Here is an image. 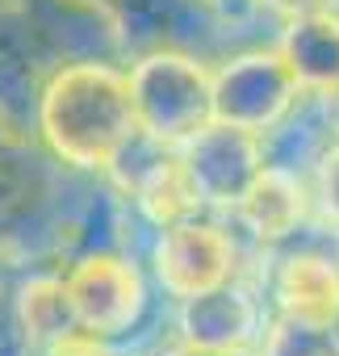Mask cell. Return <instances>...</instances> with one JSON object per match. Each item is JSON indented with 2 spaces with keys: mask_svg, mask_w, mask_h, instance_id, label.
<instances>
[{
  "mask_svg": "<svg viewBox=\"0 0 339 356\" xmlns=\"http://www.w3.org/2000/svg\"><path fill=\"white\" fill-rule=\"evenodd\" d=\"M34 122L42 147L59 163L80 172H113V163L138 134L126 72L105 59L59 63L38 92Z\"/></svg>",
  "mask_w": 339,
  "mask_h": 356,
  "instance_id": "obj_1",
  "label": "cell"
},
{
  "mask_svg": "<svg viewBox=\"0 0 339 356\" xmlns=\"http://www.w3.org/2000/svg\"><path fill=\"white\" fill-rule=\"evenodd\" d=\"M130 113L138 138L155 147H185L201 126L214 122L210 105V67L185 51L159 47L130 63L126 72Z\"/></svg>",
  "mask_w": 339,
  "mask_h": 356,
  "instance_id": "obj_2",
  "label": "cell"
},
{
  "mask_svg": "<svg viewBox=\"0 0 339 356\" xmlns=\"http://www.w3.org/2000/svg\"><path fill=\"white\" fill-rule=\"evenodd\" d=\"M301 101V88L276 47H256L243 55H231L218 72H210V105L214 122L268 134L276 130Z\"/></svg>",
  "mask_w": 339,
  "mask_h": 356,
  "instance_id": "obj_3",
  "label": "cell"
},
{
  "mask_svg": "<svg viewBox=\"0 0 339 356\" xmlns=\"http://www.w3.org/2000/svg\"><path fill=\"white\" fill-rule=\"evenodd\" d=\"M63 285L76 310V327L105 343L130 335L147 314V277L122 252H84L63 273Z\"/></svg>",
  "mask_w": 339,
  "mask_h": 356,
  "instance_id": "obj_4",
  "label": "cell"
},
{
  "mask_svg": "<svg viewBox=\"0 0 339 356\" xmlns=\"http://www.w3.org/2000/svg\"><path fill=\"white\" fill-rule=\"evenodd\" d=\"M151 273L167 298L181 302V298H193V293L235 281L239 248L226 227H218L201 214H189V218L159 227V235L151 243Z\"/></svg>",
  "mask_w": 339,
  "mask_h": 356,
  "instance_id": "obj_5",
  "label": "cell"
},
{
  "mask_svg": "<svg viewBox=\"0 0 339 356\" xmlns=\"http://www.w3.org/2000/svg\"><path fill=\"white\" fill-rule=\"evenodd\" d=\"M185 176L201 202V210H235L243 189L260 176L264 159V138L226 122L201 126L185 147H176Z\"/></svg>",
  "mask_w": 339,
  "mask_h": 356,
  "instance_id": "obj_6",
  "label": "cell"
},
{
  "mask_svg": "<svg viewBox=\"0 0 339 356\" xmlns=\"http://www.w3.org/2000/svg\"><path fill=\"white\" fill-rule=\"evenodd\" d=\"M176 331L193 348H210V352H226V356H247L260 343L264 310H260V302L243 285L226 281V285H214L206 293L181 298Z\"/></svg>",
  "mask_w": 339,
  "mask_h": 356,
  "instance_id": "obj_7",
  "label": "cell"
},
{
  "mask_svg": "<svg viewBox=\"0 0 339 356\" xmlns=\"http://www.w3.org/2000/svg\"><path fill=\"white\" fill-rule=\"evenodd\" d=\"M306 210H310L306 185L297 181V172L276 168V163H264L260 176L243 189V197L235 202V214H239L243 231L256 243H264V248L285 243L306 222Z\"/></svg>",
  "mask_w": 339,
  "mask_h": 356,
  "instance_id": "obj_8",
  "label": "cell"
},
{
  "mask_svg": "<svg viewBox=\"0 0 339 356\" xmlns=\"http://www.w3.org/2000/svg\"><path fill=\"white\" fill-rule=\"evenodd\" d=\"M276 55L293 72L301 92L326 97L339 84V13L314 9L285 17V34L276 42Z\"/></svg>",
  "mask_w": 339,
  "mask_h": 356,
  "instance_id": "obj_9",
  "label": "cell"
},
{
  "mask_svg": "<svg viewBox=\"0 0 339 356\" xmlns=\"http://www.w3.org/2000/svg\"><path fill=\"white\" fill-rule=\"evenodd\" d=\"M272 302L285 318L331 323L339 310V264L326 252H289L272 273Z\"/></svg>",
  "mask_w": 339,
  "mask_h": 356,
  "instance_id": "obj_10",
  "label": "cell"
},
{
  "mask_svg": "<svg viewBox=\"0 0 339 356\" xmlns=\"http://www.w3.org/2000/svg\"><path fill=\"white\" fill-rule=\"evenodd\" d=\"M126 193L134 197V206L142 210L147 222L155 227H167L176 218H189V214H201V202L185 176V163L172 147H155L151 143V159H142L130 181H126Z\"/></svg>",
  "mask_w": 339,
  "mask_h": 356,
  "instance_id": "obj_11",
  "label": "cell"
},
{
  "mask_svg": "<svg viewBox=\"0 0 339 356\" xmlns=\"http://www.w3.org/2000/svg\"><path fill=\"white\" fill-rule=\"evenodd\" d=\"M13 323L26 339V348H38L47 352L51 343L67 339L76 327V310H72V298H67V285H63V273H34L17 285V298H13Z\"/></svg>",
  "mask_w": 339,
  "mask_h": 356,
  "instance_id": "obj_12",
  "label": "cell"
},
{
  "mask_svg": "<svg viewBox=\"0 0 339 356\" xmlns=\"http://www.w3.org/2000/svg\"><path fill=\"white\" fill-rule=\"evenodd\" d=\"M260 356H339V343H335L326 323L276 314L260 331Z\"/></svg>",
  "mask_w": 339,
  "mask_h": 356,
  "instance_id": "obj_13",
  "label": "cell"
},
{
  "mask_svg": "<svg viewBox=\"0 0 339 356\" xmlns=\"http://www.w3.org/2000/svg\"><path fill=\"white\" fill-rule=\"evenodd\" d=\"M314 202L331 227H339V138L318 155L314 168Z\"/></svg>",
  "mask_w": 339,
  "mask_h": 356,
  "instance_id": "obj_14",
  "label": "cell"
},
{
  "mask_svg": "<svg viewBox=\"0 0 339 356\" xmlns=\"http://www.w3.org/2000/svg\"><path fill=\"white\" fill-rule=\"evenodd\" d=\"M47 356H109V348H105V339H97L88 331H72L67 339L51 343Z\"/></svg>",
  "mask_w": 339,
  "mask_h": 356,
  "instance_id": "obj_15",
  "label": "cell"
},
{
  "mask_svg": "<svg viewBox=\"0 0 339 356\" xmlns=\"http://www.w3.org/2000/svg\"><path fill=\"white\" fill-rule=\"evenodd\" d=\"M260 9L276 13V17H297V13H314V9H331V0H256Z\"/></svg>",
  "mask_w": 339,
  "mask_h": 356,
  "instance_id": "obj_16",
  "label": "cell"
},
{
  "mask_svg": "<svg viewBox=\"0 0 339 356\" xmlns=\"http://www.w3.org/2000/svg\"><path fill=\"white\" fill-rule=\"evenodd\" d=\"M151 356H226V352H210V348H193V343L176 339V343H167V348H159V352H151Z\"/></svg>",
  "mask_w": 339,
  "mask_h": 356,
  "instance_id": "obj_17",
  "label": "cell"
},
{
  "mask_svg": "<svg viewBox=\"0 0 339 356\" xmlns=\"http://www.w3.org/2000/svg\"><path fill=\"white\" fill-rule=\"evenodd\" d=\"M322 101H326V109H331V118H335V126H339V84H335Z\"/></svg>",
  "mask_w": 339,
  "mask_h": 356,
  "instance_id": "obj_18",
  "label": "cell"
},
{
  "mask_svg": "<svg viewBox=\"0 0 339 356\" xmlns=\"http://www.w3.org/2000/svg\"><path fill=\"white\" fill-rule=\"evenodd\" d=\"M206 5H214V9H235V5H251V0H206Z\"/></svg>",
  "mask_w": 339,
  "mask_h": 356,
  "instance_id": "obj_19",
  "label": "cell"
},
{
  "mask_svg": "<svg viewBox=\"0 0 339 356\" xmlns=\"http://www.w3.org/2000/svg\"><path fill=\"white\" fill-rule=\"evenodd\" d=\"M326 327H331V335H335V343H339V310L331 314V323H326Z\"/></svg>",
  "mask_w": 339,
  "mask_h": 356,
  "instance_id": "obj_20",
  "label": "cell"
}]
</instances>
